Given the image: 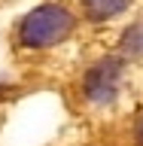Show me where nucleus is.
Segmentation results:
<instances>
[{
  "mask_svg": "<svg viewBox=\"0 0 143 146\" xmlns=\"http://www.w3.org/2000/svg\"><path fill=\"white\" fill-rule=\"evenodd\" d=\"M70 31H73V15L64 6L46 3V6L25 15V21H21V43L31 46V49H46V46L61 43Z\"/></svg>",
  "mask_w": 143,
  "mask_h": 146,
  "instance_id": "1",
  "label": "nucleus"
},
{
  "mask_svg": "<svg viewBox=\"0 0 143 146\" xmlns=\"http://www.w3.org/2000/svg\"><path fill=\"white\" fill-rule=\"evenodd\" d=\"M119 73H122V61L119 58H107V61L94 64L85 76V94L94 104H110L119 91Z\"/></svg>",
  "mask_w": 143,
  "mask_h": 146,
  "instance_id": "2",
  "label": "nucleus"
},
{
  "mask_svg": "<svg viewBox=\"0 0 143 146\" xmlns=\"http://www.w3.org/2000/svg\"><path fill=\"white\" fill-rule=\"evenodd\" d=\"M128 3H131V0H85V9H88L91 18L104 21V18H113V15H119V12H125Z\"/></svg>",
  "mask_w": 143,
  "mask_h": 146,
  "instance_id": "3",
  "label": "nucleus"
},
{
  "mask_svg": "<svg viewBox=\"0 0 143 146\" xmlns=\"http://www.w3.org/2000/svg\"><path fill=\"white\" fill-rule=\"evenodd\" d=\"M122 49H125L128 55H143V25H134V27H128V34L125 40H122Z\"/></svg>",
  "mask_w": 143,
  "mask_h": 146,
  "instance_id": "4",
  "label": "nucleus"
},
{
  "mask_svg": "<svg viewBox=\"0 0 143 146\" xmlns=\"http://www.w3.org/2000/svg\"><path fill=\"white\" fill-rule=\"evenodd\" d=\"M137 140H140V146H143V119L137 122Z\"/></svg>",
  "mask_w": 143,
  "mask_h": 146,
  "instance_id": "5",
  "label": "nucleus"
}]
</instances>
